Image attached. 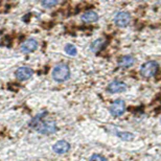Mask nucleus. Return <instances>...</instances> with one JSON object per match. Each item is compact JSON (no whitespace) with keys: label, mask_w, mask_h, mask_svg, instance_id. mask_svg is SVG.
<instances>
[{"label":"nucleus","mask_w":161,"mask_h":161,"mask_svg":"<svg viewBox=\"0 0 161 161\" xmlns=\"http://www.w3.org/2000/svg\"><path fill=\"white\" fill-rule=\"evenodd\" d=\"M34 75V70H33L30 67H27V66H21L16 70L15 72V75H16L17 80L19 81H27L29 80L30 78Z\"/></svg>","instance_id":"6"},{"label":"nucleus","mask_w":161,"mask_h":161,"mask_svg":"<svg viewBox=\"0 0 161 161\" xmlns=\"http://www.w3.org/2000/svg\"><path fill=\"white\" fill-rule=\"evenodd\" d=\"M158 69H159V65L156 61H148L144 64H142L140 67V75L144 78L149 79L154 76L157 73Z\"/></svg>","instance_id":"3"},{"label":"nucleus","mask_w":161,"mask_h":161,"mask_svg":"<svg viewBox=\"0 0 161 161\" xmlns=\"http://www.w3.org/2000/svg\"><path fill=\"white\" fill-rule=\"evenodd\" d=\"M127 90V85L126 83L121 81H118V80H115L113 82L109 84L108 87H107V91L109 93H121V92H125Z\"/></svg>","instance_id":"7"},{"label":"nucleus","mask_w":161,"mask_h":161,"mask_svg":"<svg viewBox=\"0 0 161 161\" xmlns=\"http://www.w3.org/2000/svg\"><path fill=\"white\" fill-rule=\"evenodd\" d=\"M135 62H136V60H135L134 57L127 55V56H122V57L119 58L117 64H118V66L121 68H130L134 65Z\"/></svg>","instance_id":"10"},{"label":"nucleus","mask_w":161,"mask_h":161,"mask_svg":"<svg viewBox=\"0 0 161 161\" xmlns=\"http://www.w3.org/2000/svg\"><path fill=\"white\" fill-rule=\"evenodd\" d=\"M38 48V41L36 39H27L22 43L21 45V52L23 53H30L34 52L36 49Z\"/></svg>","instance_id":"9"},{"label":"nucleus","mask_w":161,"mask_h":161,"mask_svg":"<svg viewBox=\"0 0 161 161\" xmlns=\"http://www.w3.org/2000/svg\"><path fill=\"white\" fill-rule=\"evenodd\" d=\"M130 22H131V15L128 12H118L114 17V23L118 27H126L130 24Z\"/></svg>","instance_id":"5"},{"label":"nucleus","mask_w":161,"mask_h":161,"mask_svg":"<svg viewBox=\"0 0 161 161\" xmlns=\"http://www.w3.org/2000/svg\"><path fill=\"white\" fill-rule=\"evenodd\" d=\"M110 114L114 117H119L126 111V103L122 99H116L111 104L109 108Z\"/></svg>","instance_id":"4"},{"label":"nucleus","mask_w":161,"mask_h":161,"mask_svg":"<svg viewBox=\"0 0 161 161\" xmlns=\"http://www.w3.org/2000/svg\"><path fill=\"white\" fill-rule=\"evenodd\" d=\"M69 150H70V144L66 140H59L52 145V151L58 155L66 154Z\"/></svg>","instance_id":"8"},{"label":"nucleus","mask_w":161,"mask_h":161,"mask_svg":"<svg viewBox=\"0 0 161 161\" xmlns=\"http://www.w3.org/2000/svg\"><path fill=\"white\" fill-rule=\"evenodd\" d=\"M44 7H47V9H50V7H53L58 4V1H55V0H45V1L41 2Z\"/></svg>","instance_id":"15"},{"label":"nucleus","mask_w":161,"mask_h":161,"mask_svg":"<svg viewBox=\"0 0 161 161\" xmlns=\"http://www.w3.org/2000/svg\"><path fill=\"white\" fill-rule=\"evenodd\" d=\"M89 161H107V159L101 154H93L89 158Z\"/></svg>","instance_id":"16"},{"label":"nucleus","mask_w":161,"mask_h":161,"mask_svg":"<svg viewBox=\"0 0 161 161\" xmlns=\"http://www.w3.org/2000/svg\"><path fill=\"white\" fill-rule=\"evenodd\" d=\"M160 121H161V118H160Z\"/></svg>","instance_id":"17"},{"label":"nucleus","mask_w":161,"mask_h":161,"mask_svg":"<svg viewBox=\"0 0 161 161\" xmlns=\"http://www.w3.org/2000/svg\"><path fill=\"white\" fill-rule=\"evenodd\" d=\"M64 50H65V52L67 53L68 56H71V57H75V56L78 55V49H76L75 46L72 45V44L65 45V48H64Z\"/></svg>","instance_id":"14"},{"label":"nucleus","mask_w":161,"mask_h":161,"mask_svg":"<svg viewBox=\"0 0 161 161\" xmlns=\"http://www.w3.org/2000/svg\"><path fill=\"white\" fill-rule=\"evenodd\" d=\"M52 79L58 83H63L70 78V68L66 64H58L52 70Z\"/></svg>","instance_id":"2"},{"label":"nucleus","mask_w":161,"mask_h":161,"mask_svg":"<svg viewBox=\"0 0 161 161\" xmlns=\"http://www.w3.org/2000/svg\"><path fill=\"white\" fill-rule=\"evenodd\" d=\"M46 113H41L30 121L29 127L43 135H52L57 132V124L53 119L47 118Z\"/></svg>","instance_id":"1"},{"label":"nucleus","mask_w":161,"mask_h":161,"mask_svg":"<svg viewBox=\"0 0 161 161\" xmlns=\"http://www.w3.org/2000/svg\"><path fill=\"white\" fill-rule=\"evenodd\" d=\"M105 45V40L103 38H99V39L94 40L90 45V50L92 52H98Z\"/></svg>","instance_id":"12"},{"label":"nucleus","mask_w":161,"mask_h":161,"mask_svg":"<svg viewBox=\"0 0 161 161\" xmlns=\"http://www.w3.org/2000/svg\"><path fill=\"white\" fill-rule=\"evenodd\" d=\"M81 20L84 23H93L98 20V14L94 11H88L81 16Z\"/></svg>","instance_id":"11"},{"label":"nucleus","mask_w":161,"mask_h":161,"mask_svg":"<svg viewBox=\"0 0 161 161\" xmlns=\"http://www.w3.org/2000/svg\"><path fill=\"white\" fill-rule=\"evenodd\" d=\"M115 135L119 137L121 139L125 140V141H131L134 139V134L130 132H121V131H115Z\"/></svg>","instance_id":"13"}]
</instances>
